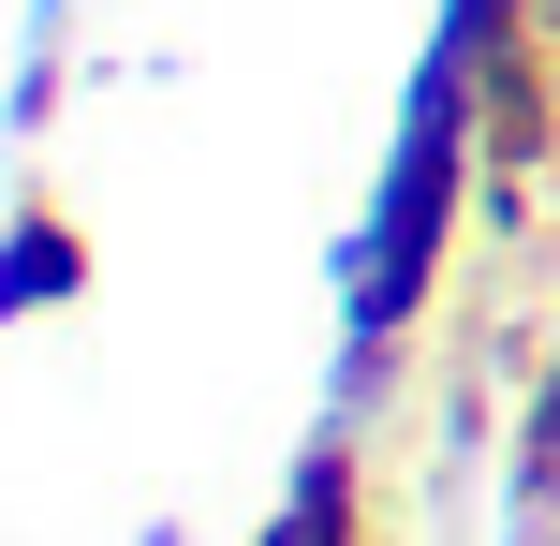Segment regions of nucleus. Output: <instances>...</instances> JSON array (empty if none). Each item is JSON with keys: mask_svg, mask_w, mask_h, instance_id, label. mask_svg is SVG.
Wrapping results in <instances>:
<instances>
[{"mask_svg": "<svg viewBox=\"0 0 560 546\" xmlns=\"http://www.w3.org/2000/svg\"><path fill=\"white\" fill-rule=\"evenodd\" d=\"M280 546H339V488H310L295 518H280Z\"/></svg>", "mask_w": 560, "mask_h": 546, "instance_id": "1", "label": "nucleus"}]
</instances>
